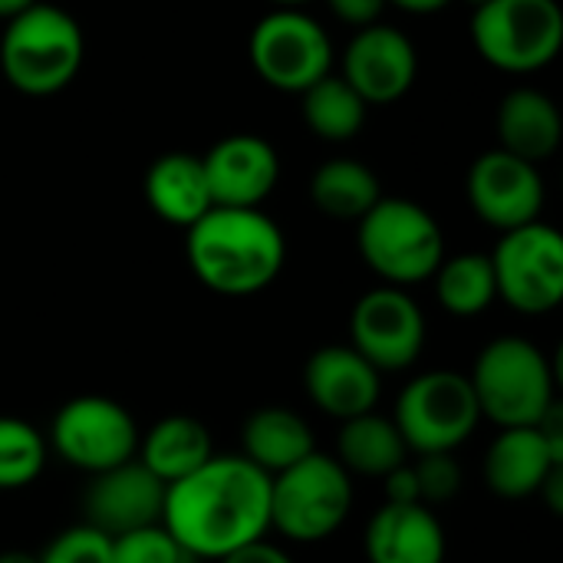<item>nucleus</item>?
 <instances>
[{"label": "nucleus", "mask_w": 563, "mask_h": 563, "mask_svg": "<svg viewBox=\"0 0 563 563\" xmlns=\"http://www.w3.org/2000/svg\"><path fill=\"white\" fill-rule=\"evenodd\" d=\"M162 525L195 561H221L271 534V475L244 455H211L165 488Z\"/></svg>", "instance_id": "f257e3e1"}, {"label": "nucleus", "mask_w": 563, "mask_h": 563, "mask_svg": "<svg viewBox=\"0 0 563 563\" xmlns=\"http://www.w3.org/2000/svg\"><path fill=\"white\" fill-rule=\"evenodd\" d=\"M188 264L221 297H251L277 280L287 247L280 228L257 208H211L188 228Z\"/></svg>", "instance_id": "f03ea898"}, {"label": "nucleus", "mask_w": 563, "mask_h": 563, "mask_svg": "<svg viewBox=\"0 0 563 563\" xmlns=\"http://www.w3.org/2000/svg\"><path fill=\"white\" fill-rule=\"evenodd\" d=\"M468 383L475 389L482 419L495 422L498 429L538 426L558 402L554 366L544 350L525 336L492 340L478 353Z\"/></svg>", "instance_id": "7ed1b4c3"}, {"label": "nucleus", "mask_w": 563, "mask_h": 563, "mask_svg": "<svg viewBox=\"0 0 563 563\" xmlns=\"http://www.w3.org/2000/svg\"><path fill=\"white\" fill-rule=\"evenodd\" d=\"M353 501V475L336 455L310 452L271 478V531L294 544H320L346 525Z\"/></svg>", "instance_id": "20e7f679"}, {"label": "nucleus", "mask_w": 563, "mask_h": 563, "mask_svg": "<svg viewBox=\"0 0 563 563\" xmlns=\"http://www.w3.org/2000/svg\"><path fill=\"white\" fill-rule=\"evenodd\" d=\"M0 66L20 92H59L82 66V30L66 10L36 0L10 20L0 40Z\"/></svg>", "instance_id": "39448f33"}, {"label": "nucleus", "mask_w": 563, "mask_h": 563, "mask_svg": "<svg viewBox=\"0 0 563 563\" xmlns=\"http://www.w3.org/2000/svg\"><path fill=\"white\" fill-rule=\"evenodd\" d=\"M442 231L435 218L402 198H379L360 218V254L389 287L422 284L442 257Z\"/></svg>", "instance_id": "423d86ee"}, {"label": "nucleus", "mask_w": 563, "mask_h": 563, "mask_svg": "<svg viewBox=\"0 0 563 563\" xmlns=\"http://www.w3.org/2000/svg\"><path fill=\"white\" fill-rule=\"evenodd\" d=\"M393 422L406 449L416 455L455 452L475 435L482 409L468 376L452 369H432L406 383L396 399Z\"/></svg>", "instance_id": "0eeeda50"}, {"label": "nucleus", "mask_w": 563, "mask_h": 563, "mask_svg": "<svg viewBox=\"0 0 563 563\" xmlns=\"http://www.w3.org/2000/svg\"><path fill=\"white\" fill-rule=\"evenodd\" d=\"M472 36L492 66L534 73L561 53L563 13L558 0H488L475 7Z\"/></svg>", "instance_id": "6e6552de"}, {"label": "nucleus", "mask_w": 563, "mask_h": 563, "mask_svg": "<svg viewBox=\"0 0 563 563\" xmlns=\"http://www.w3.org/2000/svg\"><path fill=\"white\" fill-rule=\"evenodd\" d=\"M139 422L132 412L106 396H76L63 402L49 422L46 445L69 468L99 475L139 455Z\"/></svg>", "instance_id": "1a4fd4ad"}, {"label": "nucleus", "mask_w": 563, "mask_h": 563, "mask_svg": "<svg viewBox=\"0 0 563 563\" xmlns=\"http://www.w3.org/2000/svg\"><path fill=\"white\" fill-rule=\"evenodd\" d=\"M495 287L518 313H551L563 300V238L541 221L505 231L492 254Z\"/></svg>", "instance_id": "9d476101"}, {"label": "nucleus", "mask_w": 563, "mask_h": 563, "mask_svg": "<svg viewBox=\"0 0 563 563\" xmlns=\"http://www.w3.org/2000/svg\"><path fill=\"white\" fill-rule=\"evenodd\" d=\"M330 59L327 30L294 7L267 13L251 33V63L274 89L303 92L330 73Z\"/></svg>", "instance_id": "9b49d317"}, {"label": "nucleus", "mask_w": 563, "mask_h": 563, "mask_svg": "<svg viewBox=\"0 0 563 563\" xmlns=\"http://www.w3.org/2000/svg\"><path fill=\"white\" fill-rule=\"evenodd\" d=\"M350 346L379 373H402L422 356L426 317L402 287L369 290L353 307Z\"/></svg>", "instance_id": "f8f14e48"}, {"label": "nucleus", "mask_w": 563, "mask_h": 563, "mask_svg": "<svg viewBox=\"0 0 563 563\" xmlns=\"http://www.w3.org/2000/svg\"><path fill=\"white\" fill-rule=\"evenodd\" d=\"M468 198L482 221L511 231L538 221L544 208V181L534 162L498 148L472 165Z\"/></svg>", "instance_id": "ddd939ff"}, {"label": "nucleus", "mask_w": 563, "mask_h": 563, "mask_svg": "<svg viewBox=\"0 0 563 563\" xmlns=\"http://www.w3.org/2000/svg\"><path fill=\"white\" fill-rule=\"evenodd\" d=\"M165 488L139 459L89 475L82 495L86 525L102 531L106 538H119L135 528H148L162 521Z\"/></svg>", "instance_id": "4468645a"}, {"label": "nucleus", "mask_w": 563, "mask_h": 563, "mask_svg": "<svg viewBox=\"0 0 563 563\" xmlns=\"http://www.w3.org/2000/svg\"><path fill=\"white\" fill-rule=\"evenodd\" d=\"M205 178L218 208H257L277 185L280 162L257 135H228L205 158Z\"/></svg>", "instance_id": "2eb2a0df"}, {"label": "nucleus", "mask_w": 563, "mask_h": 563, "mask_svg": "<svg viewBox=\"0 0 563 563\" xmlns=\"http://www.w3.org/2000/svg\"><path fill=\"white\" fill-rule=\"evenodd\" d=\"M310 402L330 419H353L373 412L383 396V373L353 346H323L303 366Z\"/></svg>", "instance_id": "dca6fc26"}, {"label": "nucleus", "mask_w": 563, "mask_h": 563, "mask_svg": "<svg viewBox=\"0 0 563 563\" xmlns=\"http://www.w3.org/2000/svg\"><path fill=\"white\" fill-rule=\"evenodd\" d=\"M343 79L363 102H396L416 79V49L393 26H360L343 56Z\"/></svg>", "instance_id": "f3484780"}, {"label": "nucleus", "mask_w": 563, "mask_h": 563, "mask_svg": "<svg viewBox=\"0 0 563 563\" xmlns=\"http://www.w3.org/2000/svg\"><path fill=\"white\" fill-rule=\"evenodd\" d=\"M363 551L366 563H445L449 538L432 508L386 501L366 521Z\"/></svg>", "instance_id": "a211bd4d"}, {"label": "nucleus", "mask_w": 563, "mask_h": 563, "mask_svg": "<svg viewBox=\"0 0 563 563\" xmlns=\"http://www.w3.org/2000/svg\"><path fill=\"white\" fill-rule=\"evenodd\" d=\"M561 465L563 455L541 435L538 426L498 429L485 452V482L492 495L505 501H528L538 498L548 475Z\"/></svg>", "instance_id": "6ab92c4d"}, {"label": "nucleus", "mask_w": 563, "mask_h": 563, "mask_svg": "<svg viewBox=\"0 0 563 563\" xmlns=\"http://www.w3.org/2000/svg\"><path fill=\"white\" fill-rule=\"evenodd\" d=\"M317 452L310 422L287 406H264L241 426V455L271 478Z\"/></svg>", "instance_id": "aec40b11"}, {"label": "nucleus", "mask_w": 563, "mask_h": 563, "mask_svg": "<svg viewBox=\"0 0 563 563\" xmlns=\"http://www.w3.org/2000/svg\"><path fill=\"white\" fill-rule=\"evenodd\" d=\"M145 198L162 221L178 228H191L214 208L205 165L188 152H168L152 162L145 175Z\"/></svg>", "instance_id": "412c9836"}, {"label": "nucleus", "mask_w": 563, "mask_h": 563, "mask_svg": "<svg viewBox=\"0 0 563 563\" xmlns=\"http://www.w3.org/2000/svg\"><path fill=\"white\" fill-rule=\"evenodd\" d=\"M214 455V442L205 422L195 416H165L139 439V462L162 482L175 485L201 468Z\"/></svg>", "instance_id": "4be33fe9"}, {"label": "nucleus", "mask_w": 563, "mask_h": 563, "mask_svg": "<svg viewBox=\"0 0 563 563\" xmlns=\"http://www.w3.org/2000/svg\"><path fill=\"white\" fill-rule=\"evenodd\" d=\"M498 135L505 152L538 165L541 158H551L561 145V112L544 92L515 89L498 109Z\"/></svg>", "instance_id": "5701e85b"}, {"label": "nucleus", "mask_w": 563, "mask_h": 563, "mask_svg": "<svg viewBox=\"0 0 563 563\" xmlns=\"http://www.w3.org/2000/svg\"><path fill=\"white\" fill-rule=\"evenodd\" d=\"M336 462L360 478H386L393 468L409 462V449L393 422V416L363 412L340 426L336 439Z\"/></svg>", "instance_id": "b1692460"}, {"label": "nucleus", "mask_w": 563, "mask_h": 563, "mask_svg": "<svg viewBox=\"0 0 563 563\" xmlns=\"http://www.w3.org/2000/svg\"><path fill=\"white\" fill-rule=\"evenodd\" d=\"M310 195L323 214L340 221H360L379 201V181L366 165L353 158H336L317 168Z\"/></svg>", "instance_id": "393cba45"}, {"label": "nucleus", "mask_w": 563, "mask_h": 563, "mask_svg": "<svg viewBox=\"0 0 563 563\" xmlns=\"http://www.w3.org/2000/svg\"><path fill=\"white\" fill-rule=\"evenodd\" d=\"M303 119L327 142H346L363 129L366 102L343 76H320L303 89Z\"/></svg>", "instance_id": "a878e982"}, {"label": "nucleus", "mask_w": 563, "mask_h": 563, "mask_svg": "<svg viewBox=\"0 0 563 563\" xmlns=\"http://www.w3.org/2000/svg\"><path fill=\"white\" fill-rule=\"evenodd\" d=\"M432 277H435L439 303L452 317H478L498 297L495 267L492 257L485 254H459L452 261H442Z\"/></svg>", "instance_id": "bb28decb"}, {"label": "nucleus", "mask_w": 563, "mask_h": 563, "mask_svg": "<svg viewBox=\"0 0 563 563\" xmlns=\"http://www.w3.org/2000/svg\"><path fill=\"white\" fill-rule=\"evenodd\" d=\"M49 459L46 435L16 416H0V492L30 488Z\"/></svg>", "instance_id": "cd10ccee"}, {"label": "nucleus", "mask_w": 563, "mask_h": 563, "mask_svg": "<svg viewBox=\"0 0 563 563\" xmlns=\"http://www.w3.org/2000/svg\"><path fill=\"white\" fill-rule=\"evenodd\" d=\"M112 563H198L158 521L112 538Z\"/></svg>", "instance_id": "c85d7f7f"}, {"label": "nucleus", "mask_w": 563, "mask_h": 563, "mask_svg": "<svg viewBox=\"0 0 563 563\" xmlns=\"http://www.w3.org/2000/svg\"><path fill=\"white\" fill-rule=\"evenodd\" d=\"M416 472V485H419V501L426 508H439L449 505L452 498H459L462 492V465L455 462V452H429V455H416L412 462Z\"/></svg>", "instance_id": "c756f323"}, {"label": "nucleus", "mask_w": 563, "mask_h": 563, "mask_svg": "<svg viewBox=\"0 0 563 563\" xmlns=\"http://www.w3.org/2000/svg\"><path fill=\"white\" fill-rule=\"evenodd\" d=\"M36 558L40 563H112V538L82 521L59 531Z\"/></svg>", "instance_id": "7c9ffc66"}, {"label": "nucleus", "mask_w": 563, "mask_h": 563, "mask_svg": "<svg viewBox=\"0 0 563 563\" xmlns=\"http://www.w3.org/2000/svg\"><path fill=\"white\" fill-rule=\"evenodd\" d=\"M383 482H386V501H393V505H422L419 501V485H416L412 462H402Z\"/></svg>", "instance_id": "2f4dec72"}, {"label": "nucleus", "mask_w": 563, "mask_h": 563, "mask_svg": "<svg viewBox=\"0 0 563 563\" xmlns=\"http://www.w3.org/2000/svg\"><path fill=\"white\" fill-rule=\"evenodd\" d=\"M218 563H294V558H290L280 544L261 538V541H254V544H247V548H241V551L221 558Z\"/></svg>", "instance_id": "473e14b6"}, {"label": "nucleus", "mask_w": 563, "mask_h": 563, "mask_svg": "<svg viewBox=\"0 0 563 563\" xmlns=\"http://www.w3.org/2000/svg\"><path fill=\"white\" fill-rule=\"evenodd\" d=\"M333 13L343 20V23H353V26H369L376 23V16L383 13L386 0H330Z\"/></svg>", "instance_id": "72a5a7b5"}, {"label": "nucleus", "mask_w": 563, "mask_h": 563, "mask_svg": "<svg viewBox=\"0 0 563 563\" xmlns=\"http://www.w3.org/2000/svg\"><path fill=\"white\" fill-rule=\"evenodd\" d=\"M386 3H396L409 13H432V10H442L449 0H386Z\"/></svg>", "instance_id": "f704fd0d"}, {"label": "nucleus", "mask_w": 563, "mask_h": 563, "mask_svg": "<svg viewBox=\"0 0 563 563\" xmlns=\"http://www.w3.org/2000/svg\"><path fill=\"white\" fill-rule=\"evenodd\" d=\"M36 0H0V16L3 20H13L16 13H23L26 7H33Z\"/></svg>", "instance_id": "c9c22d12"}, {"label": "nucleus", "mask_w": 563, "mask_h": 563, "mask_svg": "<svg viewBox=\"0 0 563 563\" xmlns=\"http://www.w3.org/2000/svg\"><path fill=\"white\" fill-rule=\"evenodd\" d=\"M0 563H40V558L30 554V551H3Z\"/></svg>", "instance_id": "e433bc0d"}, {"label": "nucleus", "mask_w": 563, "mask_h": 563, "mask_svg": "<svg viewBox=\"0 0 563 563\" xmlns=\"http://www.w3.org/2000/svg\"><path fill=\"white\" fill-rule=\"evenodd\" d=\"M277 3H284V7H297V3H307V0H277Z\"/></svg>", "instance_id": "4c0bfd02"}, {"label": "nucleus", "mask_w": 563, "mask_h": 563, "mask_svg": "<svg viewBox=\"0 0 563 563\" xmlns=\"http://www.w3.org/2000/svg\"><path fill=\"white\" fill-rule=\"evenodd\" d=\"M468 3H475V7H482V3H488V0H468Z\"/></svg>", "instance_id": "58836bf2"}]
</instances>
